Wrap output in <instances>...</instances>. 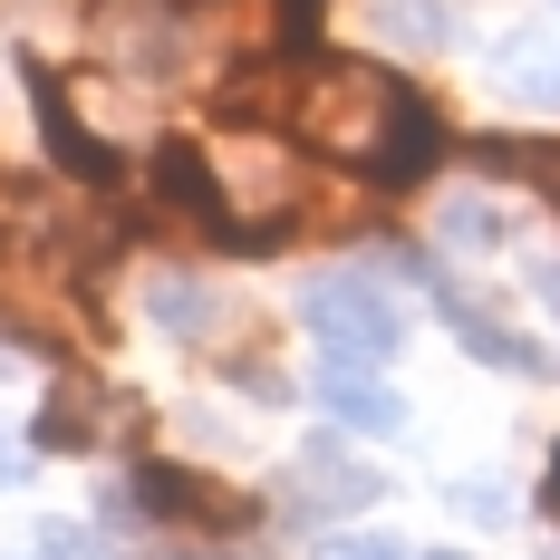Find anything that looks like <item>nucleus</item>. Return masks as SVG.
<instances>
[{"instance_id": "obj_1", "label": "nucleus", "mask_w": 560, "mask_h": 560, "mask_svg": "<svg viewBox=\"0 0 560 560\" xmlns=\"http://www.w3.org/2000/svg\"><path fill=\"white\" fill-rule=\"evenodd\" d=\"M300 145H319L338 165H358L368 184H425L435 155H445V126L435 107L368 68V58H319V68H290V116H280Z\"/></svg>"}, {"instance_id": "obj_2", "label": "nucleus", "mask_w": 560, "mask_h": 560, "mask_svg": "<svg viewBox=\"0 0 560 560\" xmlns=\"http://www.w3.org/2000/svg\"><path fill=\"white\" fill-rule=\"evenodd\" d=\"M300 319H310V338H319L329 358H348V368H377V358H396V348H406V310H396L387 280H368V271L310 280Z\"/></svg>"}, {"instance_id": "obj_3", "label": "nucleus", "mask_w": 560, "mask_h": 560, "mask_svg": "<svg viewBox=\"0 0 560 560\" xmlns=\"http://www.w3.org/2000/svg\"><path fill=\"white\" fill-rule=\"evenodd\" d=\"M155 203H165L174 232H194V242H213V252H252V242H242V213H232V194H223V165H213L203 145H184V136L155 145Z\"/></svg>"}, {"instance_id": "obj_4", "label": "nucleus", "mask_w": 560, "mask_h": 560, "mask_svg": "<svg viewBox=\"0 0 560 560\" xmlns=\"http://www.w3.org/2000/svg\"><path fill=\"white\" fill-rule=\"evenodd\" d=\"M136 493H145V512L155 522H184V532H242L252 522V503L232 493V483H213V474H194V464H136Z\"/></svg>"}, {"instance_id": "obj_5", "label": "nucleus", "mask_w": 560, "mask_h": 560, "mask_svg": "<svg viewBox=\"0 0 560 560\" xmlns=\"http://www.w3.org/2000/svg\"><path fill=\"white\" fill-rule=\"evenodd\" d=\"M116 435H136V406L116 387H97V377H68V387H49V406H39V445L68 454V445H116Z\"/></svg>"}, {"instance_id": "obj_6", "label": "nucleus", "mask_w": 560, "mask_h": 560, "mask_svg": "<svg viewBox=\"0 0 560 560\" xmlns=\"http://www.w3.org/2000/svg\"><path fill=\"white\" fill-rule=\"evenodd\" d=\"M280 493H290L300 512H368L377 493H387V474H377V464H358L348 445H310L290 474H280Z\"/></svg>"}, {"instance_id": "obj_7", "label": "nucleus", "mask_w": 560, "mask_h": 560, "mask_svg": "<svg viewBox=\"0 0 560 560\" xmlns=\"http://www.w3.org/2000/svg\"><path fill=\"white\" fill-rule=\"evenodd\" d=\"M30 107H39L49 155L78 174V184H116V155L97 145V126H78V107H68V78H58V68H30Z\"/></svg>"}, {"instance_id": "obj_8", "label": "nucleus", "mask_w": 560, "mask_h": 560, "mask_svg": "<svg viewBox=\"0 0 560 560\" xmlns=\"http://www.w3.org/2000/svg\"><path fill=\"white\" fill-rule=\"evenodd\" d=\"M319 406H329L338 425H358V435H396V425H406V396L377 387V377H368V368H348V358L319 368Z\"/></svg>"}, {"instance_id": "obj_9", "label": "nucleus", "mask_w": 560, "mask_h": 560, "mask_svg": "<svg viewBox=\"0 0 560 560\" xmlns=\"http://www.w3.org/2000/svg\"><path fill=\"white\" fill-rule=\"evenodd\" d=\"M445 329L474 348V358H493V368H512V377H541V348L522 329H503L493 319V300H464V290H445Z\"/></svg>"}, {"instance_id": "obj_10", "label": "nucleus", "mask_w": 560, "mask_h": 560, "mask_svg": "<svg viewBox=\"0 0 560 560\" xmlns=\"http://www.w3.org/2000/svg\"><path fill=\"white\" fill-rule=\"evenodd\" d=\"M213 310H223V300H213L203 280H184V271L155 280V319H165L174 338H213Z\"/></svg>"}, {"instance_id": "obj_11", "label": "nucleus", "mask_w": 560, "mask_h": 560, "mask_svg": "<svg viewBox=\"0 0 560 560\" xmlns=\"http://www.w3.org/2000/svg\"><path fill=\"white\" fill-rule=\"evenodd\" d=\"M435 232H445L454 252H493V242H503V203H493V194H454Z\"/></svg>"}, {"instance_id": "obj_12", "label": "nucleus", "mask_w": 560, "mask_h": 560, "mask_svg": "<svg viewBox=\"0 0 560 560\" xmlns=\"http://www.w3.org/2000/svg\"><path fill=\"white\" fill-rule=\"evenodd\" d=\"M503 88H512V97H522L532 116H560V49H522Z\"/></svg>"}, {"instance_id": "obj_13", "label": "nucleus", "mask_w": 560, "mask_h": 560, "mask_svg": "<svg viewBox=\"0 0 560 560\" xmlns=\"http://www.w3.org/2000/svg\"><path fill=\"white\" fill-rule=\"evenodd\" d=\"M377 30H387V39H416V49H435V39H445V10H425V0H387Z\"/></svg>"}, {"instance_id": "obj_14", "label": "nucleus", "mask_w": 560, "mask_h": 560, "mask_svg": "<svg viewBox=\"0 0 560 560\" xmlns=\"http://www.w3.org/2000/svg\"><path fill=\"white\" fill-rule=\"evenodd\" d=\"M30 560H97V541H88V532H68V522H58V532H39V551Z\"/></svg>"}, {"instance_id": "obj_15", "label": "nucleus", "mask_w": 560, "mask_h": 560, "mask_svg": "<svg viewBox=\"0 0 560 560\" xmlns=\"http://www.w3.org/2000/svg\"><path fill=\"white\" fill-rule=\"evenodd\" d=\"M319 560H406V551H396V541H329Z\"/></svg>"}, {"instance_id": "obj_16", "label": "nucleus", "mask_w": 560, "mask_h": 560, "mask_svg": "<svg viewBox=\"0 0 560 560\" xmlns=\"http://www.w3.org/2000/svg\"><path fill=\"white\" fill-rule=\"evenodd\" d=\"M532 290L551 300V319H560V261H541V271H532Z\"/></svg>"}, {"instance_id": "obj_17", "label": "nucleus", "mask_w": 560, "mask_h": 560, "mask_svg": "<svg viewBox=\"0 0 560 560\" xmlns=\"http://www.w3.org/2000/svg\"><path fill=\"white\" fill-rule=\"evenodd\" d=\"M20 474H30V464H20V445L0 435V483H20Z\"/></svg>"}, {"instance_id": "obj_18", "label": "nucleus", "mask_w": 560, "mask_h": 560, "mask_svg": "<svg viewBox=\"0 0 560 560\" xmlns=\"http://www.w3.org/2000/svg\"><path fill=\"white\" fill-rule=\"evenodd\" d=\"M541 194H551V203H560V165H551V174H541Z\"/></svg>"}, {"instance_id": "obj_19", "label": "nucleus", "mask_w": 560, "mask_h": 560, "mask_svg": "<svg viewBox=\"0 0 560 560\" xmlns=\"http://www.w3.org/2000/svg\"><path fill=\"white\" fill-rule=\"evenodd\" d=\"M551 512H560V454H551Z\"/></svg>"}, {"instance_id": "obj_20", "label": "nucleus", "mask_w": 560, "mask_h": 560, "mask_svg": "<svg viewBox=\"0 0 560 560\" xmlns=\"http://www.w3.org/2000/svg\"><path fill=\"white\" fill-rule=\"evenodd\" d=\"M280 10H290V20H300V10H310V0H280Z\"/></svg>"}, {"instance_id": "obj_21", "label": "nucleus", "mask_w": 560, "mask_h": 560, "mask_svg": "<svg viewBox=\"0 0 560 560\" xmlns=\"http://www.w3.org/2000/svg\"><path fill=\"white\" fill-rule=\"evenodd\" d=\"M232 560H261V551H232Z\"/></svg>"}, {"instance_id": "obj_22", "label": "nucleus", "mask_w": 560, "mask_h": 560, "mask_svg": "<svg viewBox=\"0 0 560 560\" xmlns=\"http://www.w3.org/2000/svg\"><path fill=\"white\" fill-rule=\"evenodd\" d=\"M435 560H464V551H435Z\"/></svg>"}, {"instance_id": "obj_23", "label": "nucleus", "mask_w": 560, "mask_h": 560, "mask_svg": "<svg viewBox=\"0 0 560 560\" xmlns=\"http://www.w3.org/2000/svg\"><path fill=\"white\" fill-rule=\"evenodd\" d=\"M155 560H184V551H155Z\"/></svg>"}]
</instances>
